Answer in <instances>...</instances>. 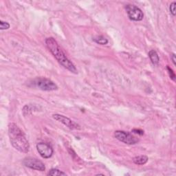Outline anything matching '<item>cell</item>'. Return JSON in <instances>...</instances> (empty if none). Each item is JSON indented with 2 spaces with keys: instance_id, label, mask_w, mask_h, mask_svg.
<instances>
[{
  "instance_id": "6da1fadb",
  "label": "cell",
  "mask_w": 176,
  "mask_h": 176,
  "mask_svg": "<svg viewBox=\"0 0 176 176\" xmlns=\"http://www.w3.org/2000/svg\"><path fill=\"white\" fill-rule=\"evenodd\" d=\"M45 42L50 52L55 56V58L57 60V61L63 67L70 71L71 72L77 74V70L75 66L67 58L66 54L64 53L62 49L61 48L58 43L56 42V41L52 38V37H49V38H47L46 39Z\"/></svg>"
},
{
  "instance_id": "52a82bcc",
  "label": "cell",
  "mask_w": 176,
  "mask_h": 176,
  "mask_svg": "<svg viewBox=\"0 0 176 176\" xmlns=\"http://www.w3.org/2000/svg\"><path fill=\"white\" fill-rule=\"evenodd\" d=\"M37 150L43 158L48 159L51 158L54 153V150L50 144L41 142L37 144Z\"/></svg>"
},
{
  "instance_id": "30bf717a",
  "label": "cell",
  "mask_w": 176,
  "mask_h": 176,
  "mask_svg": "<svg viewBox=\"0 0 176 176\" xmlns=\"http://www.w3.org/2000/svg\"><path fill=\"white\" fill-rule=\"evenodd\" d=\"M149 158L146 155H139L133 158V162L138 165L145 164L148 162Z\"/></svg>"
},
{
  "instance_id": "8fae6325",
  "label": "cell",
  "mask_w": 176,
  "mask_h": 176,
  "mask_svg": "<svg viewBox=\"0 0 176 176\" xmlns=\"http://www.w3.org/2000/svg\"><path fill=\"white\" fill-rule=\"evenodd\" d=\"M93 41L100 45H106L108 43V40L103 36H96L93 38Z\"/></svg>"
},
{
  "instance_id": "5b68a950",
  "label": "cell",
  "mask_w": 176,
  "mask_h": 176,
  "mask_svg": "<svg viewBox=\"0 0 176 176\" xmlns=\"http://www.w3.org/2000/svg\"><path fill=\"white\" fill-rule=\"evenodd\" d=\"M35 86L43 91H55L58 89V86L51 80L46 78H39L35 81Z\"/></svg>"
},
{
  "instance_id": "e0dca14e",
  "label": "cell",
  "mask_w": 176,
  "mask_h": 176,
  "mask_svg": "<svg viewBox=\"0 0 176 176\" xmlns=\"http://www.w3.org/2000/svg\"><path fill=\"white\" fill-rule=\"evenodd\" d=\"M171 59L172 60L173 63H174V64L175 66L176 65V58H175V55L174 53L172 54V55H171Z\"/></svg>"
},
{
  "instance_id": "3957f363",
  "label": "cell",
  "mask_w": 176,
  "mask_h": 176,
  "mask_svg": "<svg viewBox=\"0 0 176 176\" xmlns=\"http://www.w3.org/2000/svg\"><path fill=\"white\" fill-rule=\"evenodd\" d=\"M114 136L117 140L127 144H135L139 142V139L138 138L125 131H115Z\"/></svg>"
},
{
  "instance_id": "9a60e30c",
  "label": "cell",
  "mask_w": 176,
  "mask_h": 176,
  "mask_svg": "<svg viewBox=\"0 0 176 176\" xmlns=\"http://www.w3.org/2000/svg\"><path fill=\"white\" fill-rule=\"evenodd\" d=\"M167 69L169 76H170V78L173 81H175V74L174 72L173 71V70L171 68V67H169V66L167 67Z\"/></svg>"
},
{
  "instance_id": "9c48e42d",
  "label": "cell",
  "mask_w": 176,
  "mask_h": 176,
  "mask_svg": "<svg viewBox=\"0 0 176 176\" xmlns=\"http://www.w3.org/2000/svg\"><path fill=\"white\" fill-rule=\"evenodd\" d=\"M149 57L151 60V63L154 64L155 66H158L160 62V58H159L158 53L155 51V50H150L149 52Z\"/></svg>"
},
{
  "instance_id": "5bb4252c",
  "label": "cell",
  "mask_w": 176,
  "mask_h": 176,
  "mask_svg": "<svg viewBox=\"0 0 176 176\" xmlns=\"http://www.w3.org/2000/svg\"><path fill=\"white\" fill-rule=\"evenodd\" d=\"M175 5H176V2H174L171 3L170 6H169V11H170L171 14L173 16L175 15Z\"/></svg>"
},
{
  "instance_id": "ba28073f",
  "label": "cell",
  "mask_w": 176,
  "mask_h": 176,
  "mask_svg": "<svg viewBox=\"0 0 176 176\" xmlns=\"http://www.w3.org/2000/svg\"><path fill=\"white\" fill-rule=\"evenodd\" d=\"M52 117L54 119L66 125L67 127H68L70 130H79V129H81L79 125H78L75 122L71 120L70 118L63 116V115L55 114L52 115Z\"/></svg>"
},
{
  "instance_id": "8992f818",
  "label": "cell",
  "mask_w": 176,
  "mask_h": 176,
  "mask_svg": "<svg viewBox=\"0 0 176 176\" xmlns=\"http://www.w3.org/2000/svg\"><path fill=\"white\" fill-rule=\"evenodd\" d=\"M23 164L26 167L34 169V170L44 171L46 170V167L42 161L33 158H26L23 160Z\"/></svg>"
},
{
  "instance_id": "7c38bea8",
  "label": "cell",
  "mask_w": 176,
  "mask_h": 176,
  "mask_svg": "<svg viewBox=\"0 0 176 176\" xmlns=\"http://www.w3.org/2000/svg\"><path fill=\"white\" fill-rule=\"evenodd\" d=\"M48 175H52V176H56V175H66V173H64L61 171L57 169H50L48 172Z\"/></svg>"
},
{
  "instance_id": "277c9868",
  "label": "cell",
  "mask_w": 176,
  "mask_h": 176,
  "mask_svg": "<svg viewBox=\"0 0 176 176\" xmlns=\"http://www.w3.org/2000/svg\"><path fill=\"white\" fill-rule=\"evenodd\" d=\"M125 9H126L129 18L131 21L140 22L143 19V12L136 6L129 4L125 6Z\"/></svg>"
},
{
  "instance_id": "4fadbf2b",
  "label": "cell",
  "mask_w": 176,
  "mask_h": 176,
  "mask_svg": "<svg viewBox=\"0 0 176 176\" xmlns=\"http://www.w3.org/2000/svg\"><path fill=\"white\" fill-rule=\"evenodd\" d=\"M10 24L6 22H4V21H0V29L2 30H7L10 28Z\"/></svg>"
},
{
  "instance_id": "2e32d148",
  "label": "cell",
  "mask_w": 176,
  "mask_h": 176,
  "mask_svg": "<svg viewBox=\"0 0 176 176\" xmlns=\"http://www.w3.org/2000/svg\"><path fill=\"white\" fill-rule=\"evenodd\" d=\"M131 132H133V133L136 134L140 135V136H143V135L144 134V131L139 130V129H138V130H137V129H134V130L131 131Z\"/></svg>"
},
{
  "instance_id": "7a4b0ae2",
  "label": "cell",
  "mask_w": 176,
  "mask_h": 176,
  "mask_svg": "<svg viewBox=\"0 0 176 176\" xmlns=\"http://www.w3.org/2000/svg\"><path fill=\"white\" fill-rule=\"evenodd\" d=\"M8 135L13 147L22 153H28L30 149L28 140L17 125L15 123L8 125Z\"/></svg>"
}]
</instances>
